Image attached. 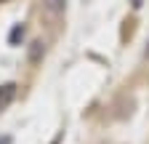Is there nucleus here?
<instances>
[{"mask_svg":"<svg viewBox=\"0 0 149 144\" xmlns=\"http://www.w3.org/2000/svg\"><path fill=\"white\" fill-rule=\"evenodd\" d=\"M0 144H11V136H3V139H0Z\"/></svg>","mask_w":149,"mask_h":144,"instance_id":"nucleus-4","label":"nucleus"},{"mask_svg":"<svg viewBox=\"0 0 149 144\" xmlns=\"http://www.w3.org/2000/svg\"><path fill=\"white\" fill-rule=\"evenodd\" d=\"M45 53V48H43V43L37 40V43H32V51H29V62H40V56Z\"/></svg>","mask_w":149,"mask_h":144,"instance_id":"nucleus-3","label":"nucleus"},{"mask_svg":"<svg viewBox=\"0 0 149 144\" xmlns=\"http://www.w3.org/2000/svg\"><path fill=\"white\" fill-rule=\"evenodd\" d=\"M146 59H149V45H146Z\"/></svg>","mask_w":149,"mask_h":144,"instance_id":"nucleus-5","label":"nucleus"},{"mask_svg":"<svg viewBox=\"0 0 149 144\" xmlns=\"http://www.w3.org/2000/svg\"><path fill=\"white\" fill-rule=\"evenodd\" d=\"M22 38H24V27L16 24V27L11 29V35H8V43H11V45H19V40H22Z\"/></svg>","mask_w":149,"mask_h":144,"instance_id":"nucleus-2","label":"nucleus"},{"mask_svg":"<svg viewBox=\"0 0 149 144\" xmlns=\"http://www.w3.org/2000/svg\"><path fill=\"white\" fill-rule=\"evenodd\" d=\"M13 96H16V85H13V83H8V85L0 88V112H3L6 107L11 104V99H13Z\"/></svg>","mask_w":149,"mask_h":144,"instance_id":"nucleus-1","label":"nucleus"}]
</instances>
